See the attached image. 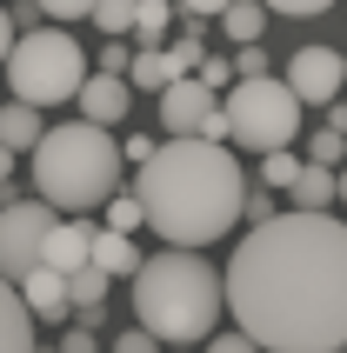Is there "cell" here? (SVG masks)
<instances>
[{
  "mask_svg": "<svg viewBox=\"0 0 347 353\" xmlns=\"http://www.w3.org/2000/svg\"><path fill=\"white\" fill-rule=\"evenodd\" d=\"M227 314L261 353L347 347V227L334 214L261 220L227 260Z\"/></svg>",
  "mask_w": 347,
  "mask_h": 353,
  "instance_id": "cell-1",
  "label": "cell"
},
{
  "mask_svg": "<svg viewBox=\"0 0 347 353\" xmlns=\"http://www.w3.org/2000/svg\"><path fill=\"white\" fill-rule=\"evenodd\" d=\"M134 194L167 247H214L227 227H241L247 174L221 140H160L134 174Z\"/></svg>",
  "mask_w": 347,
  "mask_h": 353,
  "instance_id": "cell-2",
  "label": "cell"
},
{
  "mask_svg": "<svg viewBox=\"0 0 347 353\" xmlns=\"http://www.w3.org/2000/svg\"><path fill=\"white\" fill-rule=\"evenodd\" d=\"M221 307H227V280L200 260V247H167L134 267V320L154 327L160 347H200Z\"/></svg>",
  "mask_w": 347,
  "mask_h": 353,
  "instance_id": "cell-3",
  "label": "cell"
},
{
  "mask_svg": "<svg viewBox=\"0 0 347 353\" xmlns=\"http://www.w3.org/2000/svg\"><path fill=\"white\" fill-rule=\"evenodd\" d=\"M120 154L114 127H100V120H60L47 134L34 140V167L27 180L40 187V200L54 207V214H87V207H107L120 194Z\"/></svg>",
  "mask_w": 347,
  "mask_h": 353,
  "instance_id": "cell-4",
  "label": "cell"
},
{
  "mask_svg": "<svg viewBox=\"0 0 347 353\" xmlns=\"http://www.w3.org/2000/svg\"><path fill=\"white\" fill-rule=\"evenodd\" d=\"M7 87L14 100H34V107H60V100L80 94V80H87V54H80V40L67 27H27L14 40V54H7Z\"/></svg>",
  "mask_w": 347,
  "mask_h": 353,
  "instance_id": "cell-5",
  "label": "cell"
},
{
  "mask_svg": "<svg viewBox=\"0 0 347 353\" xmlns=\"http://www.w3.org/2000/svg\"><path fill=\"white\" fill-rule=\"evenodd\" d=\"M221 114H227V140L247 147V154H274V147H294L301 134V94L274 74H254V80H234L221 94Z\"/></svg>",
  "mask_w": 347,
  "mask_h": 353,
  "instance_id": "cell-6",
  "label": "cell"
},
{
  "mask_svg": "<svg viewBox=\"0 0 347 353\" xmlns=\"http://www.w3.org/2000/svg\"><path fill=\"white\" fill-rule=\"evenodd\" d=\"M160 134L167 140H227V114H221V94H214L200 74H180L174 87H160Z\"/></svg>",
  "mask_w": 347,
  "mask_h": 353,
  "instance_id": "cell-7",
  "label": "cell"
},
{
  "mask_svg": "<svg viewBox=\"0 0 347 353\" xmlns=\"http://www.w3.org/2000/svg\"><path fill=\"white\" fill-rule=\"evenodd\" d=\"M47 227H54L47 200H7L0 207V280H20L27 267H40Z\"/></svg>",
  "mask_w": 347,
  "mask_h": 353,
  "instance_id": "cell-8",
  "label": "cell"
},
{
  "mask_svg": "<svg viewBox=\"0 0 347 353\" xmlns=\"http://www.w3.org/2000/svg\"><path fill=\"white\" fill-rule=\"evenodd\" d=\"M281 80L301 94V107H334L341 87H347V54H334V47H294Z\"/></svg>",
  "mask_w": 347,
  "mask_h": 353,
  "instance_id": "cell-9",
  "label": "cell"
},
{
  "mask_svg": "<svg viewBox=\"0 0 347 353\" xmlns=\"http://www.w3.org/2000/svg\"><path fill=\"white\" fill-rule=\"evenodd\" d=\"M74 100H80V120L120 127V120H127V107H134V80H127V74H87Z\"/></svg>",
  "mask_w": 347,
  "mask_h": 353,
  "instance_id": "cell-10",
  "label": "cell"
},
{
  "mask_svg": "<svg viewBox=\"0 0 347 353\" xmlns=\"http://www.w3.org/2000/svg\"><path fill=\"white\" fill-rule=\"evenodd\" d=\"M14 287H20V300H27V314H34V320L74 314V300H67V274H60V267H47V260H40V267H27Z\"/></svg>",
  "mask_w": 347,
  "mask_h": 353,
  "instance_id": "cell-11",
  "label": "cell"
},
{
  "mask_svg": "<svg viewBox=\"0 0 347 353\" xmlns=\"http://www.w3.org/2000/svg\"><path fill=\"white\" fill-rule=\"evenodd\" d=\"M40 260H47V267H60V274L87 267V260H94V227H87V220H54V227H47Z\"/></svg>",
  "mask_w": 347,
  "mask_h": 353,
  "instance_id": "cell-12",
  "label": "cell"
},
{
  "mask_svg": "<svg viewBox=\"0 0 347 353\" xmlns=\"http://www.w3.org/2000/svg\"><path fill=\"white\" fill-rule=\"evenodd\" d=\"M34 314H27V300H20L14 280H0V353H34Z\"/></svg>",
  "mask_w": 347,
  "mask_h": 353,
  "instance_id": "cell-13",
  "label": "cell"
},
{
  "mask_svg": "<svg viewBox=\"0 0 347 353\" xmlns=\"http://www.w3.org/2000/svg\"><path fill=\"white\" fill-rule=\"evenodd\" d=\"M288 200H294V207H308V214H328L334 200H341V167H321V160H308V167L294 174Z\"/></svg>",
  "mask_w": 347,
  "mask_h": 353,
  "instance_id": "cell-14",
  "label": "cell"
},
{
  "mask_svg": "<svg viewBox=\"0 0 347 353\" xmlns=\"http://www.w3.org/2000/svg\"><path fill=\"white\" fill-rule=\"evenodd\" d=\"M47 107H34V100H7L0 107V147H14V154H34V140L47 134Z\"/></svg>",
  "mask_w": 347,
  "mask_h": 353,
  "instance_id": "cell-15",
  "label": "cell"
},
{
  "mask_svg": "<svg viewBox=\"0 0 347 353\" xmlns=\"http://www.w3.org/2000/svg\"><path fill=\"white\" fill-rule=\"evenodd\" d=\"M140 247H134V234H120V227H100L94 234V267L100 274H114V280H134V267H140Z\"/></svg>",
  "mask_w": 347,
  "mask_h": 353,
  "instance_id": "cell-16",
  "label": "cell"
},
{
  "mask_svg": "<svg viewBox=\"0 0 347 353\" xmlns=\"http://www.w3.org/2000/svg\"><path fill=\"white\" fill-rule=\"evenodd\" d=\"M268 20H274L268 0H227V14H221V34H227L234 47H247V40H268Z\"/></svg>",
  "mask_w": 347,
  "mask_h": 353,
  "instance_id": "cell-17",
  "label": "cell"
},
{
  "mask_svg": "<svg viewBox=\"0 0 347 353\" xmlns=\"http://www.w3.org/2000/svg\"><path fill=\"white\" fill-rule=\"evenodd\" d=\"M127 80H134V94H160V87L180 80V60H174L167 47H140L134 67H127Z\"/></svg>",
  "mask_w": 347,
  "mask_h": 353,
  "instance_id": "cell-18",
  "label": "cell"
},
{
  "mask_svg": "<svg viewBox=\"0 0 347 353\" xmlns=\"http://www.w3.org/2000/svg\"><path fill=\"white\" fill-rule=\"evenodd\" d=\"M174 14H180L174 0H140V7H134V40H140V47H160L167 27H174Z\"/></svg>",
  "mask_w": 347,
  "mask_h": 353,
  "instance_id": "cell-19",
  "label": "cell"
},
{
  "mask_svg": "<svg viewBox=\"0 0 347 353\" xmlns=\"http://www.w3.org/2000/svg\"><path fill=\"white\" fill-rule=\"evenodd\" d=\"M107 280H114V274H100L94 260H87V267L67 274V300H74V307H107Z\"/></svg>",
  "mask_w": 347,
  "mask_h": 353,
  "instance_id": "cell-20",
  "label": "cell"
},
{
  "mask_svg": "<svg viewBox=\"0 0 347 353\" xmlns=\"http://www.w3.org/2000/svg\"><path fill=\"white\" fill-rule=\"evenodd\" d=\"M301 167H308V160H294L288 147H274V154H261V180H268L274 194H288V187H294V174H301Z\"/></svg>",
  "mask_w": 347,
  "mask_h": 353,
  "instance_id": "cell-21",
  "label": "cell"
},
{
  "mask_svg": "<svg viewBox=\"0 0 347 353\" xmlns=\"http://www.w3.org/2000/svg\"><path fill=\"white\" fill-rule=\"evenodd\" d=\"M134 7L140 0H94V20H100V34H134Z\"/></svg>",
  "mask_w": 347,
  "mask_h": 353,
  "instance_id": "cell-22",
  "label": "cell"
},
{
  "mask_svg": "<svg viewBox=\"0 0 347 353\" xmlns=\"http://www.w3.org/2000/svg\"><path fill=\"white\" fill-rule=\"evenodd\" d=\"M107 227H120V234L147 227V207H140V194H114V200H107Z\"/></svg>",
  "mask_w": 347,
  "mask_h": 353,
  "instance_id": "cell-23",
  "label": "cell"
},
{
  "mask_svg": "<svg viewBox=\"0 0 347 353\" xmlns=\"http://www.w3.org/2000/svg\"><path fill=\"white\" fill-rule=\"evenodd\" d=\"M341 154H347V134H341V127H314L308 160H321V167H341Z\"/></svg>",
  "mask_w": 347,
  "mask_h": 353,
  "instance_id": "cell-24",
  "label": "cell"
},
{
  "mask_svg": "<svg viewBox=\"0 0 347 353\" xmlns=\"http://www.w3.org/2000/svg\"><path fill=\"white\" fill-rule=\"evenodd\" d=\"M241 220H247V227L274 220V187H268V180H247V200H241Z\"/></svg>",
  "mask_w": 347,
  "mask_h": 353,
  "instance_id": "cell-25",
  "label": "cell"
},
{
  "mask_svg": "<svg viewBox=\"0 0 347 353\" xmlns=\"http://www.w3.org/2000/svg\"><path fill=\"white\" fill-rule=\"evenodd\" d=\"M40 14L54 20V27H67V20H94V0H40Z\"/></svg>",
  "mask_w": 347,
  "mask_h": 353,
  "instance_id": "cell-26",
  "label": "cell"
},
{
  "mask_svg": "<svg viewBox=\"0 0 347 353\" xmlns=\"http://www.w3.org/2000/svg\"><path fill=\"white\" fill-rule=\"evenodd\" d=\"M234 74H241V80L268 74V40H247V47H241V60H234Z\"/></svg>",
  "mask_w": 347,
  "mask_h": 353,
  "instance_id": "cell-27",
  "label": "cell"
},
{
  "mask_svg": "<svg viewBox=\"0 0 347 353\" xmlns=\"http://www.w3.org/2000/svg\"><path fill=\"white\" fill-rule=\"evenodd\" d=\"M268 7H274L281 20H314V14H328L334 0H268Z\"/></svg>",
  "mask_w": 347,
  "mask_h": 353,
  "instance_id": "cell-28",
  "label": "cell"
},
{
  "mask_svg": "<svg viewBox=\"0 0 347 353\" xmlns=\"http://www.w3.org/2000/svg\"><path fill=\"white\" fill-rule=\"evenodd\" d=\"M60 353H100V334L87 327V320H80L74 334H60Z\"/></svg>",
  "mask_w": 347,
  "mask_h": 353,
  "instance_id": "cell-29",
  "label": "cell"
},
{
  "mask_svg": "<svg viewBox=\"0 0 347 353\" xmlns=\"http://www.w3.org/2000/svg\"><path fill=\"white\" fill-rule=\"evenodd\" d=\"M154 347H160L154 327H134V334H120V340H114V353H154Z\"/></svg>",
  "mask_w": 347,
  "mask_h": 353,
  "instance_id": "cell-30",
  "label": "cell"
},
{
  "mask_svg": "<svg viewBox=\"0 0 347 353\" xmlns=\"http://www.w3.org/2000/svg\"><path fill=\"white\" fill-rule=\"evenodd\" d=\"M120 154H127V167H147V160H154V134H127Z\"/></svg>",
  "mask_w": 347,
  "mask_h": 353,
  "instance_id": "cell-31",
  "label": "cell"
},
{
  "mask_svg": "<svg viewBox=\"0 0 347 353\" xmlns=\"http://www.w3.org/2000/svg\"><path fill=\"white\" fill-rule=\"evenodd\" d=\"M127 67H134V54H127L120 40H107V47H100V74H127Z\"/></svg>",
  "mask_w": 347,
  "mask_h": 353,
  "instance_id": "cell-32",
  "label": "cell"
},
{
  "mask_svg": "<svg viewBox=\"0 0 347 353\" xmlns=\"http://www.w3.org/2000/svg\"><path fill=\"white\" fill-rule=\"evenodd\" d=\"M174 7H180L187 20H221L227 14V0H174Z\"/></svg>",
  "mask_w": 347,
  "mask_h": 353,
  "instance_id": "cell-33",
  "label": "cell"
},
{
  "mask_svg": "<svg viewBox=\"0 0 347 353\" xmlns=\"http://www.w3.org/2000/svg\"><path fill=\"white\" fill-rule=\"evenodd\" d=\"M167 54L180 60V74H194V67H200V60H207V47H200V40H174Z\"/></svg>",
  "mask_w": 347,
  "mask_h": 353,
  "instance_id": "cell-34",
  "label": "cell"
},
{
  "mask_svg": "<svg viewBox=\"0 0 347 353\" xmlns=\"http://www.w3.org/2000/svg\"><path fill=\"white\" fill-rule=\"evenodd\" d=\"M207 353H261L247 334H207Z\"/></svg>",
  "mask_w": 347,
  "mask_h": 353,
  "instance_id": "cell-35",
  "label": "cell"
},
{
  "mask_svg": "<svg viewBox=\"0 0 347 353\" xmlns=\"http://www.w3.org/2000/svg\"><path fill=\"white\" fill-rule=\"evenodd\" d=\"M14 40H20V27H14V14H7V0H0V67H7V54H14Z\"/></svg>",
  "mask_w": 347,
  "mask_h": 353,
  "instance_id": "cell-36",
  "label": "cell"
},
{
  "mask_svg": "<svg viewBox=\"0 0 347 353\" xmlns=\"http://www.w3.org/2000/svg\"><path fill=\"white\" fill-rule=\"evenodd\" d=\"M14 160H20L14 147H0V180H14Z\"/></svg>",
  "mask_w": 347,
  "mask_h": 353,
  "instance_id": "cell-37",
  "label": "cell"
},
{
  "mask_svg": "<svg viewBox=\"0 0 347 353\" xmlns=\"http://www.w3.org/2000/svg\"><path fill=\"white\" fill-rule=\"evenodd\" d=\"M34 353H60V347H47V340H34Z\"/></svg>",
  "mask_w": 347,
  "mask_h": 353,
  "instance_id": "cell-38",
  "label": "cell"
},
{
  "mask_svg": "<svg viewBox=\"0 0 347 353\" xmlns=\"http://www.w3.org/2000/svg\"><path fill=\"white\" fill-rule=\"evenodd\" d=\"M341 200H347V167H341Z\"/></svg>",
  "mask_w": 347,
  "mask_h": 353,
  "instance_id": "cell-39",
  "label": "cell"
},
{
  "mask_svg": "<svg viewBox=\"0 0 347 353\" xmlns=\"http://www.w3.org/2000/svg\"><path fill=\"white\" fill-rule=\"evenodd\" d=\"M167 353H194V347H167Z\"/></svg>",
  "mask_w": 347,
  "mask_h": 353,
  "instance_id": "cell-40",
  "label": "cell"
},
{
  "mask_svg": "<svg viewBox=\"0 0 347 353\" xmlns=\"http://www.w3.org/2000/svg\"><path fill=\"white\" fill-rule=\"evenodd\" d=\"M334 353H347V347H334Z\"/></svg>",
  "mask_w": 347,
  "mask_h": 353,
  "instance_id": "cell-41",
  "label": "cell"
}]
</instances>
